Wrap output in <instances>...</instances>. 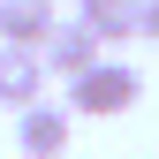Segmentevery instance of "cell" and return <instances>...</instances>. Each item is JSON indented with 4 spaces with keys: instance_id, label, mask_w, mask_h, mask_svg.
<instances>
[{
    "instance_id": "obj_1",
    "label": "cell",
    "mask_w": 159,
    "mask_h": 159,
    "mask_svg": "<svg viewBox=\"0 0 159 159\" xmlns=\"http://www.w3.org/2000/svg\"><path fill=\"white\" fill-rule=\"evenodd\" d=\"M136 98H144V76H136L129 61H114V53H106V61H91V68L68 84L61 106H68V114H84V121H114V114H129Z\"/></svg>"
},
{
    "instance_id": "obj_2",
    "label": "cell",
    "mask_w": 159,
    "mask_h": 159,
    "mask_svg": "<svg viewBox=\"0 0 159 159\" xmlns=\"http://www.w3.org/2000/svg\"><path fill=\"white\" fill-rule=\"evenodd\" d=\"M68 129H76V114L53 106V98H38V106L15 114V152L23 159H68Z\"/></svg>"
},
{
    "instance_id": "obj_3",
    "label": "cell",
    "mask_w": 159,
    "mask_h": 159,
    "mask_svg": "<svg viewBox=\"0 0 159 159\" xmlns=\"http://www.w3.org/2000/svg\"><path fill=\"white\" fill-rule=\"evenodd\" d=\"M38 61H46V76H53V84H76L91 61H106V46H98L84 23H53V38L38 46Z\"/></svg>"
},
{
    "instance_id": "obj_4",
    "label": "cell",
    "mask_w": 159,
    "mask_h": 159,
    "mask_svg": "<svg viewBox=\"0 0 159 159\" xmlns=\"http://www.w3.org/2000/svg\"><path fill=\"white\" fill-rule=\"evenodd\" d=\"M46 61H38L30 46H0V106L8 114H23V106H38V98H46Z\"/></svg>"
},
{
    "instance_id": "obj_5",
    "label": "cell",
    "mask_w": 159,
    "mask_h": 159,
    "mask_svg": "<svg viewBox=\"0 0 159 159\" xmlns=\"http://www.w3.org/2000/svg\"><path fill=\"white\" fill-rule=\"evenodd\" d=\"M53 23H61V15L46 8V0H0V46H46L53 38Z\"/></svg>"
},
{
    "instance_id": "obj_6",
    "label": "cell",
    "mask_w": 159,
    "mask_h": 159,
    "mask_svg": "<svg viewBox=\"0 0 159 159\" xmlns=\"http://www.w3.org/2000/svg\"><path fill=\"white\" fill-rule=\"evenodd\" d=\"M136 15H144V0H84L76 23H84L98 46H121V38H136Z\"/></svg>"
},
{
    "instance_id": "obj_7",
    "label": "cell",
    "mask_w": 159,
    "mask_h": 159,
    "mask_svg": "<svg viewBox=\"0 0 159 159\" xmlns=\"http://www.w3.org/2000/svg\"><path fill=\"white\" fill-rule=\"evenodd\" d=\"M136 38H152V46H159V0H144V15H136Z\"/></svg>"
},
{
    "instance_id": "obj_8",
    "label": "cell",
    "mask_w": 159,
    "mask_h": 159,
    "mask_svg": "<svg viewBox=\"0 0 159 159\" xmlns=\"http://www.w3.org/2000/svg\"><path fill=\"white\" fill-rule=\"evenodd\" d=\"M46 8H53V0H46Z\"/></svg>"
},
{
    "instance_id": "obj_9",
    "label": "cell",
    "mask_w": 159,
    "mask_h": 159,
    "mask_svg": "<svg viewBox=\"0 0 159 159\" xmlns=\"http://www.w3.org/2000/svg\"><path fill=\"white\" fill-rule=\"evenodd\" d=\"M68 159H76V152H68Z\"/></svg>"
}]
</instances>
